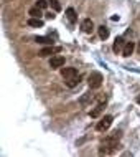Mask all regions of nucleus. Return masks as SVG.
<instances>
[{"instance_id": "f257e3e1", "label": "nucleus", "mask_w": 140, "mask_h": 157, "mask_svg": "<svg viewBox=\"0 0 140 157\" xmlns=\"http://www.w3.org/2000/svg\"><path fill=\"white\" fill-rule=\"evenodd\" d=\"M102 81H104V78H102V75H101L99 71H92V73L89 75V78H87V83H89V88H91V90L101 88L102 86Z\"/></svg>"}, {"instance_id": "f03ea898", "label": "nucleus", "mask_w": 140, "mask_h": 157, "mask_svg": "<svg viewBox=\"0 0 140 157\" xmlns=\"http://www.w3.org/2000/svg\"><path fill=\"white\" fill-rule=\"evenodd\" d=\"M112 121H114V117H112V116H109V114H107V116L101 117V121L96 124V129L99 131V132H105V131H107L109 127H111Z\"/></svg>"}, {"instance_id": "7ed1b4c3", "label": "nucleus", "mask_w": 140, "mask_h": 157, "mask_svg": "<svg viewBox=\"0 0 140 157\" xmlns=\"http://www.w3.org/2000/svg\"><path fill=\"white\" fill-rule=\"evenodd\" d=\"M63 66H64V56H61V55L51 56V60H50V68H51V70H56V68H63Z\"/></svg>"}, {"instance_id": "20e7f679", "label": "nucleus", "mask_w": 140, "mask_h": 157, "mask_svg": "<svg viewBox=\"0 0 140 157\" xmlns=\"http://www.w3.org/2000/svg\"><path fill=\"white\" fill-rule=\"evenodd\" d=\"M78 70L73 66H68V68H61V76L64 79H71V78H74V76H78Z\"/></svg>"}, {"instance_id": "39448f33", "label": "nucleus", "mask_w": 140, "mask_h": 157, "mask_svg": "<svg viewBox=\"0 0 140 157\" xmlns=\"http://www.w3.org/2000/svg\"><path fill=\"white\" fill-rule=\"evenodd\" d=\"M59 52H61V48H54V46L48 45L46 48H41L38 55H40L41 58H45V56H51V55H54V53H59Z\"/></svg>"}, {"instance_id": "423d86ee", "label": "nucleus", "mask_w": 140, "mask_h": 157, "mask_svg": "<svg viewBox=\"0 0 140 157\" xmlns=\"http://www.w3.org/2000/svg\"><path fill=\"white\" fill-rule=\"evenodd\" d=\"M81 30L84 33H92V30H94V23H92L91 18H84L81 22Z\"/></svg>"}, {"instance_id": "0eeeda50", "label": "nucleus", "mask_w": 140, "mask_h": 157, "mask_svg": "<svg viewBox=\"0 0 140 157\" xmlns=\"http://www.w3.org/2000/svg\"><path fill=\"white\" fill-rule=\"evenodd\" d=\"M125 43H127V41H124V38H122V36H117L116 41H114V46H112L114 52H116V53L122 52V50H124V46H125Z\"/></svg>"}, {"instance_id": "6e6552de", "label": "nucleus", "mask_w": 140, "mask_h": 157, "mask_svg": "<svg viewBox=\"0 0 140 157\" xmlns=\"http://www.w3.org/2000/svg\"><path fill=\"white\" fill-rule=\"evenodd\" d=\"M134 50H135V43L134 41H127L124 50H122V56H130L134 53Z\"/></svg>"}, {"instance_id": "1a4fd4ad", "label": "nucleus", "mask_w": 140, "mask_h": 157, "mask_svg": "<svg viewBox=\"0 0 140 157\" xmlns=\"http://www.w3.org/2000/svg\"><path fill=\"white\" fill-rule=\"evenodd\" d=\"M27 23H28V27H33V28H41V27H43V20H41V18H35V17H31Z\"/></svg>"}, {"instance_id": "9d476101", "label": "nucleus", "mask_w": 140, "mask_h": 157, "mask_svg": "<svg viewBox=\"0 0 140 157\" xmlns=\"http://www.w3.org/2000/svg\"><path fill=\"white\" fill-rule=\"evenodd\" d=\"M102 111H104V104L101 103V104H97L96 108L92 109V111H89V116H91V117H99Z\"/></svg>"}, {"instance_id": "9b49d317", "label": "nucleus", "mask_w": 140, "mask_h": 157, "mask_svg": "<svg viewBox=\"0 0 140 157\" xmlns=\"http://www.w3.org/2000/svg\"><path fill=\"white\" fill-rule=\"evenodd\" d=\"M66 17H68V20H69L71 23H76V20H78V15H76L74 8H71V7L66 10Z\"/></svg>"}, {"instance_id": "f8f14e48", "label": "nucleus", "mask_w": 140, "mask_h": 157, "mask_svg": "<svg viewBox=\"0 0 140 157\" xmlns=\"http://www.w3.org/2000/svg\"><path fill=\"white\" fill-rule=\"evenodd\" d=\"M28 15L30 17H35V18H41V8L35 5L33 8H30V10H28Z\"/></svg>"}, {"instance_id": "ddd939ff", "label": "nucleus", "mask_w": 140, "mask_h": 157, "mask_svg": "<svg viewBox=\"0 0 140 157\" xmlns=\"http://www.w3.org/2000/svg\"><path fill=\"white\" fill-rule=\"evenodd\" d=\"M97 32H99V36L102 38V40H107V38H109V28H107V27L101 25V27L97 28Z\"/></svg>"}, {"instance_id": "4468645a", "label": "nucleus", "mask_w": 140, "mask_h": 157, "mask_svg": "<svg viewBox=\"0 0 140 157\" xmlns=\"http://www.w3.org/2000/svg\"><path fill=\"white\" fill-rule=\"evenodd\" d=\"M35 41L36 43H41V45H53V40L50 36H36Z\"/></svg>"}, {"instance_id": "2eb2a0df", "label": "nucleus", "mask_w": 140, "mask_h": 157, "mask_svg": "<svg viewBox=\"0 0 140 157\" xmlns=\"http://www.w3.org/2000/svg\"><path fill=\"white\" fill-rule=\"evenodd\" d=\"M79 81H81V76H74V78H71V79H66V84H68V86H69V88H74V86H78V84H79Z\"/></svg>"}, {"instance_id": "dca6fc26", "label": "nucleus", "mask_w": 140, "mask_h": 157, "mask_svg": "<svg viewBox=\"0 0 140 157\" xmlns=\"http://www.w3.org/2000/svg\"><path fill=\"white\" fill-rule=\"evenodd\" d=\"M92 99H94V96H92V93H86V94H84V96L81 98V104H83V106H87V104L91 103Z\"/></svg>"}, {"instance_id": "f3484780", "label": "nucleus", "mask_w": 140, "mask_h": 157, "mask_svg": "<svg viewBox=\"0 0 140 157\" xmlns=\"http://www.w3.org/2000/svg\"><path fill=\"white\" fill-rule=\"evenodd\" d=\"M48 2H50V5H51V7H53L56 12L61 10V5H59V2H58V0H48Z\"/></svg>"}, {"instance_id": "a211bd4d", "label": "nucleus", "mask_w": 140, "mask_h": 157, "mask_svg": "<svg viewBox=\"0 0 140 157\" xmlns=\"http://www.w3.org/2000/svg\"><path fill=\"white\" fill-rule=\"evenodd\" d=\"M48 3H50V2H46V0H38V2H36V7H40L41 10H45V8L48 7Z\"/></svg>"}, {"instance_id": "6ab92c4d", "label": "nucleus", "mask_w": 140, "mask_h": 157, "mask_svg": "<svg viewBox=\"0 0 140 157\" xmlns=\"http://www.w3.org/2000/svg\"><path fill=\"white\" fill-rule=\"evenodd\" d=\"M137 101H138V103H140V98H138V99H137Z\"/></svg>"}, {"instance_id": "aec40b11", "label": "nucleus", "mask_w": 140, "mask_h": 157, "mask_svg": "<svg viewBox=\"0 0 140 157\" xmlns=\"http://www.w3.org/2000/svg\"><path fill=\"white\" fill-rule=\"evenodd\" d=\"M138 52H140V45H138Z\"/></svg>"}]
</instances>
